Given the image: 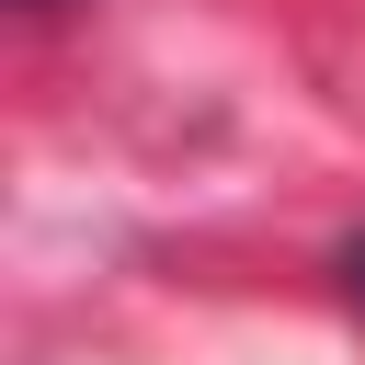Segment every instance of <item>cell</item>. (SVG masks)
Returning <instances> with one entry per match:
<instances>
[{"label":"cell","instance_id":"obj_1","mask_svg":"<svg viewBox=\"0 0 365 365\" xmlns=\"http://www.w3.org/2000/svg\"><path fill=\"white\" fill-rule=\"evenodd\" d=\"M331 274H342V297L365 308V240H342V251H331Z\"/></svg>","mask_w":365,"mask_h":365},{"label":"cell","instance_id":"obj_2","mask_svg":"<svg viewBox=\"0 0 365 365\" xmlns=\"http://www.w3.org/2000/svg\"><path fill=\"white\" fill-rule=\"evenodd\" d=\"M23 11H68V0H23Z\"/></svg>","mask_w":365,"mask_h":365}]
</instances>
